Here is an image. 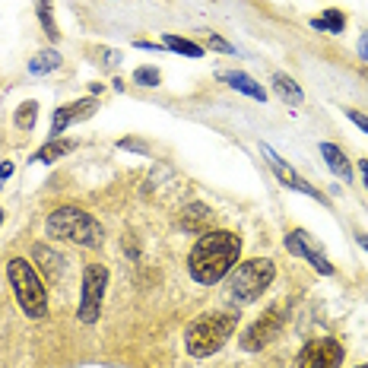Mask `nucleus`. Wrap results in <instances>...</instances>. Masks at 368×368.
I'll use <instances>...</instances> for the list:
<instances>
[{
	"label": "nucleus",
	"instance_id": "6e6552de",
	"mask_svg": "<svg viewBox=\"0 0 368 368\" xmlns=\"http://www.w3.org/2000/svg\"><path fill=\"white\" fill-rule=\"evenodd\" d=\"M340 362H343V349L336 340H314L299 352L295 368H340Z\"/></svg>",
	"mask_w": 368,
	"mask_h": 368
},
{
	"label": "nucleus",
	"instance_id": "a211bd4d",
	"mask_svg": "<svg viewBox=\"0 0 368 368\" xmlns=\"http://www.w3.org/2000/svg\"><path fill=\"white\" fill-rule=\"evenodd\" d=\"M58 64H61L58 51H41V54H35V58L29 61V74H48V70H54Z\"/></svg>",
	"mask_w": 368,
	"mask_h": 368
},
{
	"label": "nucleus",
	"instance_id": "c756f323",
	"mask_svg": "<svg viewBox=\"0 0 368 368\" xmlns=\"http://www.w3.org/2000/svg\"><path fill=\"white\" fill-rule=\"evenodd\" d=\"M362 368H368V365H362Z\"/></svg>",
	"mask_w": 368,
	"mask_h": 368
},
{
	"label": "nucleus",
	"instance_id": "aec40b11",
	"mask_svg": "<svg viewBox=\"0 0 368 368\" xmlns=\"http://www.w3.org/2000/svg\"><path fill=\"white\" fill-rule=\"evenodd\" d=\"M39 19H41V25H45V35H48L51 41L58 39V25H54V19H51V0H39Z\"/></svg>",
	"mask_w": 368,
	"mask_h": 368
},
{
	"label": "nucleus",
	"instance_id": "9d476101",
	"mask_svg": "<svg viewBox=\"0 0 368 368\" xmlns=\"http://www.w3.org/2000/svg\"><path fill=\"white\" fill-rule=\"evenodd\" d=\"M261 153H263V159H267V165H270L273 172H277V178L283 181V184H286V188H292V191H302V194H311V197H318L321 200V194L314 188H311V184H305L302 178H299V175H295V169L289 162H283V159H279L277 153H273L270 147H267V143H261Z\"/></svg>",
	"mask_w": 368,
	"mask_h": 368
},
{
	"label": "nucleus",
	"instance_id": "393cba45",
	"mask_svg": "<svg viewBox=\"0 0 368 368\" xmlns=\"http://www.w3.org/2000/svg\"><path fill=\"white\" fill-rule=\"evenodd\" d=\"M10 175H13V165H10V162H3V165H0V188H3V181H7Z\"/></svg>",
	"mask_w": 368,
	"mask_h": 368
},
{
	"label": "nucleus",
	"instance_id": "f3484780",
	"mask_svg": "<svg viewBox=\"0 0 368 368\" xmlns=\"http://www.w3.org/2000/svg\"><path fill=\"white\" fill-rule=\"evenodd\" d=\"M311 29H321V32L340 35L346 29V17L340 13V10H327L324 17H314V19H311Z\"/></svg>",
	"mask_w": 368,
	"mask_h": 368
},
{
	"label": "nucleus",
	"instance_id": "4be33fe9",
	"mask_svg": "<svg viewBox=\"0 0 368 368\" xmlns=\"http://www.w3.org/2000/svg\"><path fill=\"white\" fill-rule=\"evenodd\" d=\"M133 83H140V86H159L162 76H159L155 67H140V70H133Z\"/></svg>",
	"mask_w": 368,
	"mask_h": 368
},
{
	"label": "nucleus",
	"instance_id": "9b49d317",
	"mask_svg": "<svg viewBox=\"0 0 368 368\" xmlns=\"http://www.w3.org/2000/svg\"><path fill=\"white\" fill-rule=\"evenodd\" d=\"M92 111H96V98H80V102H70V105L58 108V111H54V121H51V140H58L70 124L80 121V118H89Z\"/></svg>",
	"mask_w": 368,
	"mask_h": 368
},
{
	"label": "nucleus",
	"instance_id": "4468645a",
	"mask_svg": "<svg viewBox=\"0 0 368 368\" xmlns=\"http://www.w3.org/2000/svg\"><path fill=\"white\" fill-rule=\"evenodd\" d=\"M222 80L229 83L232 89H238V92H245V96H251V98H257V102H263V98H267V92L261 89V86H257V83L251 80V76L248 74H222Z\"/></svg>",
	"mask_w": 368,
	"mask_h": 368
},
{
	"label": "nucleus",
	"instance_id": "1a4fd4ad",
	"mask_svg": "<svg viewBox=\"0 0 368 368\" xmlns=\"http://www.w3.org/2000/svg\"><path fill=\"white\" fill-rule=\"evenodd\" d=\"M286 251L295 254V257H302V261H308L311 267H314L318 273H324V277H330V273H334V263L324 257V251H321V248L311 245L308 232H292V235H286Z\"/></svg>",
	"mask_w": 368,
	"mask_h": 368
},
{
	"label": "nucleus",
	"instance_id": "20e7f679",
	"mask_svg": "<svg viewBox=\"0 0 368 368\" xmlns=\"http://www.w3.org/2000/svg\"><path fill=\"white\" fill-rule=\"evenodd\" d=\"M10 283H13V292H17L19 308L29 314V318H45L48 311V295H45V286H41L39 273L25 257H13L7 267Z\"/></svg>",
	"mask_w": 368,
	"mask_h": 368
},
{
	"label": "nucleus",
	"instance_id": "c85d7f7f",
	"mask_svg": "<svg viewBox=\"0 0 368 368\" xmlns=\"http://www.w3.org/2000/svg\"><path fill=\"white\" fill-rule=\"evenodd\" d=\"M0 222H3V210H0Z\"/></svg>",
	"mask_w": 368,
	"mask_h": 368
},
{
	"label": "nucleus",
	"instance_id": "39448f33",
	"mask_svg": "<svg viewBox=\"0 0 368 368\" xmlns=\"http://www.w3.org/2000/svg\"><path fill=\"white\" fill-rule=\"evenodd\" d=\"M273 277H277V267L267 257H254V261L238 263L229 273V295L235 302H254V299H261V292H267Z\"/></svg>",
	"mask_w": 368,
	"mask_h": 368
},
{
	"label": "nucleus",
	"instance_id": "b1692460",
	"mask_svg": "<svg viewBox=\"0 0 368 368\" xmlns=\"http://www.w3.org/2000/svg\"><path fill=\"white\" fill-rule=\"evenodd\" d=\"M346 118H349V121L356 124V127H362V131L368 133V115H362V111H356V108H349V111H346Z\"/></svg>",
	"mask_w": 368,
	"mask_h": 368
},
{
	"label": "nucleus",
	"instance_id": "7ed1b4c3",
	"mask_svg": "<svg viewBox=\"0 0 368 368\" xmlns=\"http://www.w3.org/2000/svg\"><path fill=\"white\" fill-rule=\"evenodd\" d=\"M238 327V311H226V314H206V318H197L194 324L184 334V343L194 359H206L213 356L216 349L226 346L232 334Z\"/></svg>",
	"mask_w": 368,
	"mask_h": 368
},
{
	"label": "nucleus",
	"instance_id": "2eb2a0df",
	"mask_svg": "<svg viewBox=\"0 0 368 368\" xmlns=\"http://www.w3.org/2000/svg\"><path fill=\"white\" fill-rule=\"evenodd\" d=\"M74 149H76L74 140H51V143H45V147H41L32 159H35V162H54V159H61V155H67V153H74Z\"/></svg>",
	"mask_w": 368,
	"mask_h": 368
},
{
	"label": "nucleus",
	"instance_id": "f257e3e1",
	"mask_svg": "<svg viewBox=\"0 0 368 368\" xmlns=\"http://www.w3.org/2000/svg\"><path fill=\"white\" fill-rule=\"evenodd\" d=\"M241 254V238L229 229H216L200 235V241L194 245L188 257V270L197 283L204 286H213L222 277H229L235 270V261Z\"/></svg>",
	"mask_w": 368,
	"mask_h": 368
},
{
	"label": "nucleus",
	"instance_id": "f8f14e48",
	"mask_svg": "<svg viewBox=\"0 0 368 368\" xmlns=\"http://www.w3.org/2000/svg\"><path fill=\"white\" fill-rule=\"evenodd\" d=\"M210 222H213V213H210V206L204 204H191L181 210L178 216V226L184 232H194V235H206L210 232Z\"/></svg>",
	"mask_w": 368,
	"mask_h": 368
},
{
	"label": "nucleus",
	"instance_id": "423d86ee",
	"mask_svg": "<svg viewBox=\"0 0 368 368\" xmlns=\"http://www.w3.org/2000/svg\"><path fill=\"white\" fill-rule=\"evenodd\" d=\"M105 289H108V267H102V263H89V267L83 270L80 308H76V318H80L83 324H92V321H98V311H102Z\"/></svg>",
	"mask_w": 368,
	"mask_h": 368
},
{
	"label": "nucleus",
	"instance_id": "dca6fc26",
	"mask_svg": "<svg viewBox=\"0 0 368 368\" xmlns=\"http://www.w3.org/2000/svg\"><path fill=\"white\" fill-rule=\"evenodd\" d=\"M273 89H277V96L283 98V102H289V105H302V89L295 86L292 76L277 74L273 76Z\"/></svg>",
	"mask_w": 368,
	"mask_h": 368
},
{
	"label": "nucleus",
	"instance_id": "cd10ccee",
	"mask_svg": "<svg viewBox=\"0 0 368 368\" xmlns=\"http://www.w3.org/2000/svg\"><path fill=\"white\" fill-rule=\"evenodd\" d=\"M356 241L362 245V251H368V235H365V232H359V235H356Z\"/></svg>",
	"mask_w": 368,
	"mask_h": 368
},
{
	"label": "nucleus",
	"instance_id": "bb28decb",
	"mask_svg": "<svg viewBox=\"0 0 368 368\" xmlns=\"http://www.w3.org/2000/svg\"><path fill=\"white\" fill-rule=\"evenodd\" d=\"M359 169H362V184H365V188H368V159H362V165H359Z\"/></svg>",
	"mask_w": 368,
	"mask_h": 368
},
{
	"label": "nucleus",
	"instance_id": "ddd939ff",
	"mask_svg": "<svg viewBox=\"0 0 368 368\" xmlns=\"http://www.w3.org/2000/svg\"><path fill=\"white\" fill-rule=\"evenodd\" d=\"M321 155L327 159L330 172H334L340 181H346V184H349V181H352V165H349V159L343 155V149H336L334 143H321Z\"/></svg>",
	"mask_w": 368,
	"mask_h": 368
},
{
	"label": "nucleus",
	"instance_id": "a878e982",
	"mask_svg": "<svg viewBox=\"0 0 368 368\" xmlns=\"http://www.w3.org/2000/svg\"><path fill=\"white\" fill-rule=\"evenodd\" d=\"M359 54L368 61V32H362V39H359Z\"/></svg>",
	"mask_w": 368,
	"mask_h": 368
},
{
	"label": "nucleus",
	"instance_id": "0eeeda50",
	"mask_svg": "<svg viewBox=\"0 0 368 368\" xmlns=\"http://www.w3.org/2000/svg\"><path fill=\"white\" fill-rule=\"evenodd\" d=\"M279 334H283V311L270 308L261 321H257V324L248 327V334L241 336V349L257 352V349H263V346H270Z\"/></svg>",
	"mask_w": 368,
	"mask_h": 368
},
{
	"label": "nucleus",
	"instance_id": "412c9836",
	"mask_svg": "<svg viewBox=\"0 0 368 368\" xmlns=\"http://www.w3.org/2000/svg\"><path fill=\"white\" fill-rule=\"evenodd\" d=\"M35 118H39V105L35 102H25V105H19V111H17V127H32L35 124Z\"/></svg>",
	"mask_w": 368,
	"mask_h": 368
},
{
	"label": "nucleus",
	"instance_id": "6ab92c4d",
	"mask_svg": "<svg viewBox=\"0 0 368 368\" xmlns=\"http://www.w3.org/2000/svg\"><path fill=\"white\" fill-rule=\"evenodd\" d=\"M165 48L178 51V54H188V58H204V48H200V45H194V41H188V39H178V35H165Z\"/></svg>",
	"mask_w": 368,
	"mask_h": 368
},
{
	"label": "nucleus",
	"instance_id": "5701e85b",
	"mask_svg": "<svg viewBox=\"0 0 368 368\" xmlns=\"http://www.w3.org/2000/svg\"><path fill=\"white\" fill-rule=\"evenodd\" d=\"M206 45H210V48H216V51H226V54H235V45H229V41L222 39V35H206Z\"/></svg>",
	"mask_w": 368,
	"mask_h": 368
},
{
	"label": "nucleus",
	"instance_id": "f03ea898",
	"mask_svg": "<svg viewBox=\"0 0 368 368\" xmlns=\"http://www.w3.org/2000/svg\"><path fill=\"white\" fill-rule=\"evenodd\" d=\"M45 229H48V235L67 238V241L83 248H102V241H105V229L98 226V219L92 213H86V210H80V206L54 210L48 216V222H45Z\"/></svg>",
	"mask_w": 368,
	"mask_h": 368
}]
</instances>
